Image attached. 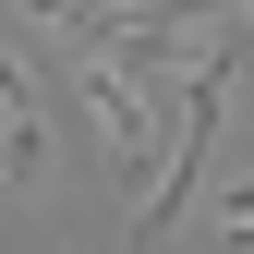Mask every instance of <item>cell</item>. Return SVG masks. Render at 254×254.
Segmentation results:
<instances>
[{"label":"cell","instance_id":"6da1fadb","mask_svg":"<svg viewBox=\"0 0 254 254\" xmlns=\"http://www.w3.org/2000/svg\"><path fill=\"white\" fill-rule=\"evenodd\" d=\"M0 182H12V194L49 182V97H37V73H12V61H0Z\"/></svg>","mask_w":254,"mask_h":254}]
</instances>
